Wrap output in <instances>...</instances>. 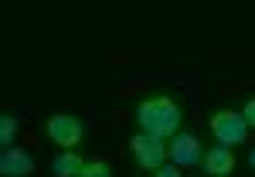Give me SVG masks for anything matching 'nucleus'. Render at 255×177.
Listing matches in <instances>:
<instances>
[{
    "mask_svg": "<svg viewBox=\"0 0 255 177\" xmlns=\"http://www.w3.org/2000/svg\"><path fill=\"white\" fill-rule=\"evenodd\" d=\"M201 171L208 177H232V171H235V154H232V147H221V143L208 147V150H204V160H201Z\"/></svg>",
    "mask_w": 255,
    "mask_h": 177,
    "instance_id": "nucleus-6",
    "label": "nucleus"
},
{
    "mask_svg": "<svg viewBox=\"0 0 255 177\" xmlns=\"http://www.w3.org/2000/svg\"><path fill=\"white\" fill-rule=\"evenodd\" d=\"M208 130L221 147H242L249 137V123L238 109H215L208 119Z\"/></svg>",
    "mask_w": 255,
    "mask_h": 177,
    "instance_id": "nucleus-2",
    "label": "nucleus"
},
{
    "mask_svg": "<svg viewBox=\"0 0 255 177\" xmlns=\"http://www.w3.org/2000/svg\"><path fill=\"white\" fill-rule=\"evenodd\" d=\"M242 116H245V123H249V130H255V96H249L245 109H242Z\"/></svg>",
    "mask_w": 255,
    "mask_h": 177,
    "instance_id": "nucleus-11",
    "label": "nucleus"
},
{
    "mask_svg": "<svg viewBox=\"0 0 255 177\" xmlns=\"http://www.w3.org/2000/svg\"><path fill=\"white\" fill-rule=\"evenodd\" d=\"M129 154H133L136 171H160L167 164V143L157 137H146V133H136L129 140Z\"/></svg>",
    "mask_w": 255,
    "mask_h": 177,
    "instance_id": "nucleus-4",
    "label": "nucleus"
},
{
    "mask_svg": "<svg viewBox=\"0 0 255 177\" xmlns=\"http://www.w3.org/2000/svg\"><path fill=\"white\" fill-rule=\"evenodd\" d=\"M136 123H139V133L157 137L167 143L184 126V106L174 96H167V92H153L143 102H136Z\"/></svg>",
    "mask_w": 255,
    "mask_h": 177,
    "instance_id": "nucleus-1",
    "label": "nucleus"
},
{
    "mask_svg": "<svg viewBox=\"0 0 255 177\" xmlns=\"http://www.w3.org/2000/svg\"><path fill=\"white\" fill-rule=\"evenodd\" d=\"M34 174V157L20 147H10L0 154V177H31Z\"/></svg>",
    "mask_w": 255,
    "mask_h": 177,
    "instance_id": "nucleus-7",
    "label": "nucleus"
},
{
    "mask_svg": "<svg viewBox=\"0 0 255 177\" xmlns=\"http://www.w3.org/2000/svg\"><path fill=\"white\" fill-rule=\"evenodd\" d=\"M14 137H17V116H0V147L3 150H10L14 147Z\"/></svg>",
    "mask_w": 255,
    "mask_h": 177,
    "instance_id": "nucleus-9",
    "label": "nucleus"
},
{
    "mask_svg": "<svg viewBox=\"0 0 255 177\" xmlns=\"http://www.w3.org/2000/svg\"><path fill=\"white\" fill-rule=\"evenodd\" d=\"M167 160L177 164L180 171H184V167H197V164L204 160V147H201V140H197L194 133L180 130L177 137L167 140Z\"/></svg>",
    "mask_w": 255,
    "mask_h": 177,
    "instance_id": "nucleus-5",
    "label": "nucleus"
},
{
    "mask_svg": "<svg viewBox=\"0 0 255 177\" xmlns=\"http://www.w3.org/2000/svg\"><path fill=\"white\" fill-rule=\"evenodd\" d=\"M153 177H180V167L177 164H163L160 171H153Z\"/></svg>",
    "mask_w": 255,
    "mask_h": 177,
    "instance_id": "nucleus-12",
    "label": "nucleus"
},
{
    "mask_svg": "<svg viewBox=\"0 0 255 177\" xmlns=\"http://www.w3.org/2000/svg\"><path fill=\"white\" fill-rule=\"evenodd\" d=\"M44 137H48V143H55L58 150H72L85 137V123L79 116H72V113H55V116L44 119Z\"/></svg>",
    "mask_w": 255,
    "mask_h": 177,
    "instance_id": "nucleus-3",
    "label": "nucleus"
},
{
    "mask_svg": "<svg viewBox=\"0 0 255 177\" xmlns=\"http://www.w3.org/2000/svg\"><path fill=\"white\" fill-rule=\"evenodd\" d=\"M82 167H85V160L79 154H72V150H61L58 157L51 160V177H79Z\"/></svg>",
    "mask_w": 255,
    "mask_h": 177,
    "instance_id": "nucleus-8",
    "label": "nucleus"
},
{
    "mask_svg": "<svg viewBox=\"0 0 255 177\" xmlns=\"http://www.w3.org/2000/svg\"><path fill=\"white\" fill-rule=\"evenodd\" d=\"M249 167H252V171H255V147H252V150H249Z\"/></svg>",
    "mask_w": 255,
    "mask_h": 177,
    "instance_id": "nucleus-13",
    "label": "nucleus"
},
{
    "mask_svg": "<svg viewBox=\"0 0 255 177\" xmlns=\"http://www.w3.org/2000/svg\"><path fill=\"white\" fill-rule=\"evenodd\" d=\"M79 177H116V174H113V164L109 160H89Z\"/></svg>",
    "mask_w": 255,
    "mask_h": 177,
    "instance_id": "nucleus-10",
    "label": "nucleus"
}]
</instances>
